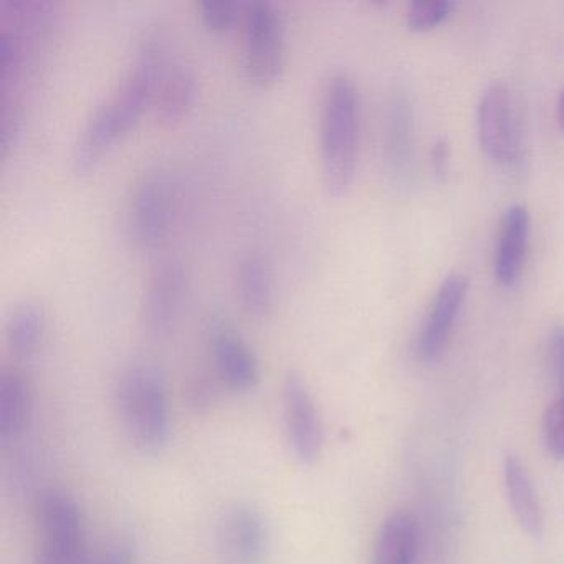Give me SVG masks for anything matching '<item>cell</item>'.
Masks as SVG:
<instances>
[{"mask_svg": "<svg viewBox=\"0 0 564 564\" xmlns=\"http://www.w3.org/2000/svg\"><path fill=\"white\" fill-rule=\"evenodd\" d=\"M45 336V313L39 303H18L6 322V343L18 359L37 355Z\"/></svg>", "mask_w": 564, "mask_h": 564, "instance_id": "obj_20", "label": "cell"}, {"mask_svg": "<svg viewBox=\"0 0 564 564\" xmlns=\"http://www.w3.org/2000/svg\"><path fill=\"white\" fill-rule=\"evenodd\" d=\"M207 345L214 368L224 386L236 392H249L260 382V362L249 343L224 313L207 319Z\"/></svg>", "mask_w": 564, "mask_h": 564, "instance_id": "obj_8", "label": "cell"}, {"mask_svg": "<svg viewBox=\"0 0 564 564\" xmlns=\"http://www.w3.org/2000/svg\"><path fill=\"white\" fill-rule=\"evenodd\" d=\"M468 285L470 280L467 275L452 273L445 276L444 282L438 286L415 345V352L422 362L431 365L441 358L457 322L458 313L467 299Z\"/></svg>", "mask_w": 564, "mask_h": 564, "instance_id": "obj_12", "label": "cell"}, {"mask_svg": "<svg viewBox=\"0 0 564 564\" xmlns=\"http://www.w3.org/2000/svg\"><path fill=\"white\" fill-rule=\"evenodd\" d=\"M196 75L181 62H171L158 84L153 110L161 123H176L196 100Z\"/></svg>", "mask_w": 564, "mask_h": 564, "instance_id": "obj_16", "label": "cell"}, {"mask_svg": "<svg viewBox=\"0 0 564 564\" xmlns=\"http://www.w3.org/2000/svg\"><path fill=\"white\" fill-rule=\"evenodd\" d=\"M117 405L128 437L147 454H161L173 435L166 376L151 362H134L121 372Z\"/></svg>", "mask_w": 564, "mask_h": 564, "instance_id": "obj_3", "label": "cell"}, {"mask_svg": "<svg viewBox=\"0 0 564 564\" xmlns=\"http://www.w3.org/2000/svg\"><path fill=\"white\" fill-rule=\"evenodd\" d=\"M167 64L163 35L151 32L141 41L120 84L95 107L82 127L72 150V167L78 176L97 170L108 151L137 124L148 105H153Z\"/></svg>", "mask_w": 564, "mask_h": 564, "instance_id": "obj_1", "label": "cell"}, {"mask_svg": "<svg viewBox=\"0 0 564 564\" xmlns=\"http://www.w3.org/2000/svg\"><path fill=\"white\" fill-rule=\"evenodd\" d=\"M530 236V214L523 204L508 207L501 219L497 252H495V276L503 286H513L523 270L524 256Z\"/></svg>", "mask_w": 564, "mask_h": 564, "instance_id": "obj_14", "label": "cell"}, {"mask_svg": "<svg viewBox=\"0 0 564 564\" xmlns=\"http://www.w3.org/2000/svg\"><path fill=\"white\" fill-rule=\"evenodd\" d=\"M505 487L511 510L531 538L543 534L544 521L533 480L520 458L508 455L503 464Z\"/></svg>", "mask_w": 564, "mask_h": 564, "instance_id": "obj_17", "label": "cell"}, {"mask_svg": "<svg viewBox=\"0 0 564 564\" xmlns=\"http://www.w3.org/2000/svg\"><path fill=\"white\" fill-rule=\"evenodd\" d=\"M187 276L180 260H161L150 279L141 302V323L153 338L170 335L186 299Z\"/></svg>", "mask_w": 564, "mask_h": 564, "instance_id": "obj_11", "label": "cell"}, {"mask_svg": "<svg viewBox=\"0 0 564 564\" xmlns=\"http://www.w3.org/2000/svg\"><path fill=\"white\" fill-rule=\"evenodd\" d=\"M543 434L547 452L557 460H564V391L547 409Z\"/></svg>", "mask_w": 564, "mask_h": 564, "instance_id": "obj_23", "label": "cell"}, {"mask_svg": "<svg viewBox=\"0 0 564 564\" xmlns=\"http://www.w3.org/2000/svg\"><path fill=\"white\" fill-rule=\"evenodd\" d=\"M382 151L392 180L408 183L414 171L415 128L411 101L402 91L391 94L386 104Z\"/></svg>", "mask_w": 564, "mask_h": 564, "instance_id": "obj_13", "label": "cell"}, {"mask_svg": "<svg viewBox=\"0 0 564 564\" xmlns=\"http://www.w3.org/2000/svg\"><path fill=\"white\" fill-rule=\"evenodd\" d=\"M32 415L29 382L15 369L0 372V442L18 441L24 434Z\"/></svg>", "mask_w": 564, "mask_h": 564, "instance_id": "obj_18", "label": "cell"}, {"mask_svg": "<svg viewBox=\"0 0 564 564\" xmlns=\"http://www.w3.org/2000/svg\"><path fill=\"white\" fill-rule=\"evenodd\" d=\"M94 564H137V553L130 541L115 540L101 551Z\"/></svg>", "mask_w": 564, "mask_h": 564, "instance_id": "obj_25", "label": "cell"}, {"mask_svg": "<svg viewBox=\"0 0 564 564\" xmlns=\"http://www.w3.org/2000/svg\"><path fill=\"white\" fill-rule=\"evenodd\" d=\"M237 296L247 315L265 318L275 303V285L269 262L259 253L242 257L236 273Z\"/></svg>", "mask_w": 564, "mask_h": 564, "instance_id": "obj_15", "label": "cell"}, {"mask_svg": "<svg viewBox=\"0 0 564 564\" xmlns=\"http://www.w3.org/2000/svg\"><path fill=\"white\" fill-rule=\"evenodd\" d=\"M448 161H451V147L444 138H441L432 150V166L438 177H444L447 173Z\"/></svg>", "mask_w": 564, "mask_h": 564, "instance_id": "obj_26", "label": "cell"}, {"mask_svg": "<svg viewBox=\"0 0 564 564\" xmlns=\"http://www.w3.org/2000/svg\"><path fill=\"white\" fill-rule=\"evenodd\" d=\"M35 564H87V523L74 495L57 488L44 491L35 508Z\"/></svg>", "mask_w": 564, "mask_h": 564, "instance_id": "obj_4", "label": "cell"}, {"mask_svg": "<svg viewBox=\"0 0 564 564\" xmlns=\"http://www.w3.org/2000/svg\"><path fill=\"white\" fill-rule=\"evenodd\" d=\"M546 366L554 384L564 391V326H556L547 336Z\"/></svg>", "mask_w": 564, "mask_h": 564, "instance_id": "obj_24", "label": "cell"}, {"mask_svg": "<svg viewBox=\"0 0 564 564\" xmlns=\"http://www.w3.org/2000/svg\"><path fill=\"white\" fill-rule=\"evenodd\" d=\"M419 530L408 511H395L382 523L372 564H417Z\"/></svg>", "mask_w": 564, "mask_h": 564, "instance_id": "obj_19", "label": "cell"}, {"mask_svg": "<svg viewBox=\"0 0 564 564\" xmlns=\"http://www.w3.org/2000/svg\"><path fill=\"white\" fill-rule=\"evenodd\" d=\"M557 121H560V127L564 130V88L560 95V101H557Z\"/></svg>", "mask_w": 564, "mask_h": 564, "instance_id": "obj_27", "label": "cell"}, {"mask_svg": "<svg viewBox=\"0 0 564 564\" xmlns=\"http://www.w3.org/2000/svg\"><path fill=\"white\" fill-rule=\"evenodd\" d=\"M359 94L349 75L335 74L323 95L319 121V161L326 191L343 196L355 180L358 163Z\"/></svg>", "mask_w": 564, "mask_h": 564, "instance_id": "obj_2", "label": "cell"}, {"mask_svg": "<svg viewBox=\"0 0 564 564\" xmlns=\"http://www.w3.org/2000/svg\"><path fill=\"white\" fill-rule=\"evenodd\" d=\"M240 34V65L250 84L269 87L282 75L285 65V24L269 0L243 4Z\"/></svg>", "mask_w": 564, "mask_h": 564, "instance_id": "obj_5", "label": "cell"}, {"mask_svg": "<svg viewBox=\"0 0 564 564\" xmlns=\"http://www.w3.org/2000/svg\"><path fill=\"white\" fill-rule=\"evenodd\" d=\"M283 421L286 438L296 460L303 465L318 462L325 445V427L308 382L296 371L283 381Z\"/></svg>", "mask_w": 564, "mask_h": 564, "instance_id": "obj_7", "label": "cell"}, {"mask_svg": "<svg viewBox=\"0 0 564 564\" xmlns=\"http://www.w3.org/2000/svg\"><path fill=\"white\" fill-rule=\"evenodd\" d=\"M174 213V187L166 171L148 170L131 191L128 229L141 249H153L170 232Z\"/></svg>", "mask_w": 564, "mask_h": 564, "instance_id": "obj_6", "label": "cell"}, {"mask_svg": "<svg viewBox=\"0 0 564 564\" xmlns=\"http://www.w3.org/2000/svg\"><path fill=\"white\" fill-rule=\"evenodd\" d=\"M454 2L435 0V2H412L408 11V24L412 31L427 32L451 18Z\"/></svg>", "mask_w": 564, "mask_h": 564, "instance_id": "obj_22", "label": "cell"}, {"mask_svg": "<svg viewBox=\"0 0 564 564\" xmlns=\"http://www.w3.org/2000/svg\"><path fill=\"white\" fill-rule=\"evenodd\" d=\"M478 137L485 154L501 166L517 164L521 156L520 128L510 91L491 84L478 105Z\"/></svg>", "mask_w": 564, "mask_h": 564, "instance_id": "obj_9", "label": "cell"}, {"mask_svg": "<svg viewBox=\"0 0 564 564\" xmlns=\"http://www.w3.org/2000/svg\"><path fill=\"white\" fill-rule=\"evenodd\" d=\"M243 4L237 0H200L197 12L200 21L210 32L229 31L242 19Z\"/></svg>", "mask_w": 564, "mask_h": 564, "instance_id": "obj_21", "label": "cell"}, {"mask_svg": "<svg viewBox=\"0 0 564 564\" xmlns=\"http://www.w3.org/2000/svg\"><path fill=\"white\" fill-rule=\"evenodd\" d=\"M217 543L229 564H262L270 550V524L252 503L227 508L217 524Z\"/></svg>", "mask_w": 564, "mask_h": 564, "instance_id": "obj_10", "label": "cell"}]
</instances>
